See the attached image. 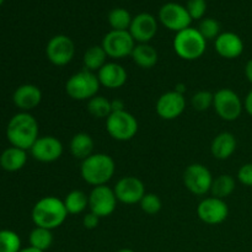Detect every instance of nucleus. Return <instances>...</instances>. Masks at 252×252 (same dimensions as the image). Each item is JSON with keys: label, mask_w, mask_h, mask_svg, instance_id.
<instances>
[{"label": "nucleus", "mask_w": 252, "mask_h": 252, "mask_svg": "<svg viewBox=\"0 0 252 252\" xmlns=\"http://www.w3.org/2000/svg\"><path fill=\"white\" fill-rule=\"evenodd\" d=\"M38 123L36 118L27 112L15 115L7 123L6 137L12 147L20 149H31L38 139Z\"/></svg>", "instance_id": "1"}, {"label": "nucleus", "mask_w": 252, "mask_h": 252, "mask_svg": "<svg viewBox=\"0 0 252 252\" xmlns=\"http://www.w3.org/2000/svg\"><path fill=\"white\" fill-rule=\"evenodd\" d=\"M68 217L64 202L54 196H47L39 199L32 209V220L34 225L49 230L58 228Z\"/></svg>", "instance_id": "2"}, {"label": "nucleus", "mask_w": 252, "mask_h": 252, "mask_svg": "<svg viewBox=\"0 0 252 252\" xmlns=\"http://www.w3.org/2000/svg\"><path fill=\"white\" fill-rule=\"evenodd\" d=\"M116 171L115 160L107 154L97 153L83 160L80 174L84 181L91 186H102L113 177Z\"/></svg>", "instance_id": "3"}, {"label": "nucleus", "mask_w": 252, "mask_h": 252, "mask_svg": "<svg viewBox=\"0 0 252 252\" xmlns=\"http://www.w3.org/2000/svg\"><path fill=\"white\" fill-rule=\"evenodd\" d=\"M207 48V41L193 27L177 32L174 38V49L180 58L185 61H196L201 58Z\"/></svg>", "instance_id": "4"}, {"label": "nucleus", "mask_w": 252, "mask_h": 252, "mask_svg": "<svg viewBox=\"0 0 252 252\" xmlns=\"http://www.w3.org/2000/svg\"><path fill=\"white\" fill-rule=\"evenodd\" d=\"M97 74L86 69L73 74L65 84V91L69 97L76 101H89L97 95L100 90Z\"/></svg>", "instance_id": "5"}, {"label": "nucleus", "mask_w": 252, "mask_h": 252, "mask_svg": "<svg viewBox=\"0 0 252 252\" xmlns=\"http://www.w3.org/2000/svg\"><path fill=\"white\" fill-rule=\"evenodd\" d=\"M106 129L113 139L127 142L133 139L138 132V121L128 111L112 112L106 118Z\"/></svg>", "instance_id": "6"}, {"label": "nucleus", "mask_w": 252, "mask_h": 252, "mask_svg": "<svg viewBox=\"0 0 252 252\" xmlns=\"http://www.w3.org/2000/svg\"><path fill=\"white\" fill-rule=\"evenodd\" d=\"M213 107L221 120L233 122L240 117L244 105L235 91L224 88L214 94Z\"/></svg>", "instance_id": "7"}, {"label": "nucleus", "mask_w": 252, "mask_h": 252, "mask_svg": "<svg viewBox=\"0 0 252 252\" xmlns=\"http://www.w3.org/2000/svg\"><path fill=\"white\" fill-rule=\"evenodd\" d=\"M107 57L113 59H122L130 56L135 47V41L129 31H115L111 30L105 34L101 43Z\"/></svg>", "instance_id": "8"}, {"label": "nucleus", "mask_w": 252, "mask_h": 252, "mask_svg": "<svg viewBox=\"0 0 252 252\" xmlns=\"http://www.w3.org/2000/svg\"><path fill=\"white\" fill-rule=\"evenodd\" d=\"M46 56L54 65L64 66L73 61L75 56V44L66 34H56L47 43Z\"/></svg>", "instance_id": "9"}, {"label": "nucleus", "mask_w": 252, "mask_h": 252, "mask_svg": "<svg viewBox=\"0 0 252 252\" xmlns=\"http://www.w3.org/2000/svg\"><path fill=\"white\" fill-rule=\"evenodd\" d=\"M213 176L207 166L202 164H191L184 172V184L191 193L204 196L211 192Z\"/></svg>", "instance_id": "10"}, {"label": "nucleus", "mask_w": 252, "mask_h": 252, "mask_svg": "<svg viewBox=\"0 0 252 252\" xmlns=\"http://www.w3.org/2000/svg\"><path fill=\"white\" fill-rule=\"evenodd\" d=\"M159 21L167 30L177 33L191 27L192 19L186 6L179 2H166L159 10Z\"/></svg>", "instance_id": "11"}, {"label": "nucleus", "mask_w": 252, "mask_h": 252, "mask_svg": "<svg viewBox=\"0 0 252 252\" xmlns=\"http://www.w3.org/2000/svg\"><path fill=\"white\" fill-rule=\"evenodd\" d=\"M117 202L115 191L107 185L94 187L89 194V208L98 218L110 217L116 211Z\"/></svg>", "instance_id": "12"}, {"label": "nucleus", "mask_w": 252, "mask_h": 252, "mask_svg": "<svg viewBox=\"0 0 252 252\" xmlns=\"http://www.w3.org/2000/svg\"><path fill=\"white\" fill-rule=\"evenodd\" d=\"M197 216L203 223L208 225H218L221 224L229 216L228 204L224 199L217 197H207L199 202L197 207Z\"/></svg>", "instance_id": "13"}, {"label": "nucleus", "mask_w": 252, "mask_h": 252, "mask_svg": "<svg viewBox=\"0 0 252 252\" xmlns=\"http://www.w3.org/2000/svg\"><path fill=\"white\" fill-rule=\"evenodd\" d=\"M186 108V98L182 94L175 90L162 94L157 101L155 110L160 118L166 121H172L180 117Z\"/></svg>", "instance_id": "14"}, {"label": "nucleus", "mask_w": 252, "mask_h": 252, "mask_svg": "<svg viewBox=\"0 0 252 252\" xmlns=\"http://www.w3.org/2000/svg\"><path fill=\"white\" fill-rule=\"evenodd\" d=\"M117 201L125 204L139 203L145 194V187L142 180L135 176H125L116 184L115 189Z\"/></svg>", "instance_id": "15"}, {"label": "nucleus", "mask_w": 252, "mask_h": 252, "mask_svg": "<svg viewBox=\"0 0 252 252\" xmlns=\"http://www.w3.org/2000/svg\"><path fill=\"white\" fill-rule=\"evenodd\" d=\"M32 157L41 162L57 161L63 154V144L53 135L38 137L31 149Z\"/></svg>", "instance_id": "16"}, {"label": "nucleus", "mask_w": 252, "mask_h": 252, "mask_svg": "<svg viewBox=\"0 0 252 252\" xmlns=\"http://www.w3.org/2000/svg\"><path fill=\"white\" fill-rule=\"evenodd\" d=\"M158 32V21L154 15L140 12L135 15L129 27V33L138 43H149Z\"/></svg>", "instance_id": "17"}, {"label": "nucleus", "mask_w": 252, "mask_h": 252, "mask_svg": "<svg viewBox=\"0 0 252 252\" xmlns=\"http://www.w3.org/2000/svg\"><path fill=\"white\" fill-rule=\"evenodd\" d=\"M217 53L225 59H235L244 52V42L234 32H223L214 41Z\"/></svg>", "instance_id": "18"}, {"label": "nucleus", "mask_w": 252, "mask_h": 252, "mask_svg": "<svg viewBox=\"0 0 252 252\" xmlns=\"http://www.w3.org/2000/svg\"><path fill=\"white\" fill-rule=\"evenodd\" d=\"M97 78L100 81V85L105 88L120 89L127 83V71L121 64L115 62H107L100 70L97 71Z\"/></svg>", "instance_id": "19"}, {"label": "nucleus", "mask_w": 252, "mask_h": 252, "mask_svg": "<svg viewBox=\"0 0 252 252\" xmlns=\"http://www.w3.org/2000/svg\"><path fill=\"white\" fill-rule=\"evenodd\" d=\"M12 101L16 107L26 112V111L33 110L41 103L42 91L39 90L38 86L32 85V84H24L15 90Z\"/></svg>", "instance_id": "20"}, {"label": "nucleus", "mask_w": 252, "mask_h": 252, "mask_svg": "<svg viewBox=\"0 0 252 252\" xmlns=\"http://www.w3.org/2000/svg\"><path fill=\"white\" fill-rule=\"evenodd\" d=\"M236 138L230 132H221L212 140L211 153L216 159L226 160L235 153Z\"/></svg>", "instance_id": "21"}, {"label": "nucleus", "mask_w": 252, "mask_h": 252, "mask_svg": "<svg viewBox=\"0 0 252 252\" xmlns=\"http://www.w3.org/2000/svg\"><path fill=\"white\" fill-rule=\"evenodd\" d=\"M130 57L133 62L142 69H152L153 66L157 65L158 59H159L157 49L149 43L135 44Z\"/></svg>", "instance_id": "22"}, {"label": "nucleus", "mask_w": 252, "mask_h": 252, "mask_svg": "<svg viewBox=\"0 0 252 252\" xmlns=\"http://www.w3.org/2000/svg\"><path fill=\"white\" fill-rule=\"evenodd\" d=\"M27 161L26 150L20 148H7L0 155V166L9 172H15L21 170Z\"/></svg>", "instance_id": "23"}, {"label": "nucleus", "mask_w": 252, "mask_h": 252, "mask_svg": "<svg viewBox=\"0 0 252 252\" xmlns=\"http://www.w3.org/2000/svg\"><path fill=\"white\" fill-rule=\"evenodd\" d=\"M94 143L93 137L88 133H76L73 135L70 140V145H69V149H70L71 155H73L75 159L79 160H85L86 158H89L90 155H93L94 152Z\"/></svg>", "instance_id": "24"}, {"label": "nucleus", "mask_w": 252, "mask_h": 252, "mask_svg": "<svg viewBox=\"0 0 252 252\" xmlns=\"http://www.w3.org/2000/svg\"><path fill=\"white\" fill-rule=\"evenodd\" d=\"M107 54H106L105 49L102 46H91L85 51L83 56V63L84 69L93 73H97L107 62Z\"/></svg>", "instance_id": "25"}, {"label": "nucleus", "mask_w": 252, "mask_h": 252, "mask_svg": "<svg viewBox=\"0 0 252 252\" xmlns=\"http://www.w3.org/2000/svg\"><path fill=\"white\" fill-rule=\"evenodd\" d=\"M63 202L68 214H80L89 207V196L81 189H74L66 194Z\"/></svg>", "instance_id": "26"}, {"label": "nucleus", "mask_w": 252, "mask_h": 252, "mask_svg": "<svg viewBox=\"0 0 252 252\" xmlns=\"http://www.w3.org/2000/svg\"><path fill=\"white\" fill-rule=\"evenodd\" d=\"M132 15L123 7H115L107 15V21L115 31H129L132 24Z\"/></svg>", "instance_id": "27"}, {"label": "nucleus", "mask_w": 252, "mask_h": 252, "mask_svg": "<svg viewBox=\"0 0 252 252\" xmlns=\"http://www.w3.org/2000/svg\"><path fill=\"white\" fill-rule=\"evenodd\" d=\"M235 191V180L230 175H220L213 180L211 193L213 197L224 199Z\"/></svg>", "instance_id": "28"}, {"label": "nucleus", "mask_w": 252, "mask_h": 252, "mask_svg": "<svg viewBox=\"0 0 252 252\" xmlns=\"http://www.w3.org/2000/svg\"><path fill=\"white\" fill-rule=\"evenodd\" d=\"M30 246L46 252L53 244V234L52 230L46 228H39L36 226L30 234Z\"/></svg>", "instance_id": "29"}, {"label": "nucleus", "mask_w": 252, "mask_h": 252, "mask_svg": "<svg viewBox=\"0 0 252 252\" xmlns=\"http://www.w3.org/2000/svg\"><path fill=\"white\" fill-rule=\"evenodd\" d=\"M88 111L95 118H107L112 113L111 101L105 96H94L88 101Z\"/></svg>", "instance_id": "30"}, {"label": "nucleus", "mask_w": 252, "mask_h": 252, "mask_svg": "<svg viewBox=\"0 0 252 252\" xmlns=\"http://www.w3.org/2000/svg\"><path fill=\"white\" fill-rule=\"evenodd\" d=\"M21 239L12 230H0V252H19Z\"/></svg>", "instance_id": "31"}, {"label": "nucleus", "mask_w": 252, "mask_h": 252, "mask_svg": "<svg viewBox=\"0 0 252 252\" xmlns=\"http://www.w3.org/2000/svg\"><path fill=\"white\" fill-rule=\"evenodd\" d=\"M197 30L204 37L206 41H209V39L216 41L217 37L220 34V24L213 17H206V19L201 20Z\"/></svg>", "instance_id": "32"}, {"label": "nucleus", "mask_w": 252, "mask_h": 252, "mask_svg": "<svg viewBox=\"0 0 252 252\" xmlns=\"http://www.w3.org/2000/svg\"><path fill=\"white\" fill-rule=\"evenodd\" d=\"M213 101H214V94L211 91L201 90L197 91L191 98L192 107L196 111H207L209 107H213Z\"/></svg>", "instance_id": "33"}, {"label": "nucleus", "mask_w": 252, "mask_h": 252, "mask_svg": "<svg viewBox=\"0 0 252 252\" xmlns=\"http://www.w3.org/2000/svg\"><path fill=\"white\" fill-rule=\"evenodd\" d=\"M140 208L144 212L145 214H149V216H155V214L159 213L161 211L162 202L160 199L159 196H157L155 193H145L144 197L142 198V201L139 202Z\"/></svg>", "instance_id": "34"}, {"label": "nucleus", "mask_w": 252, "mask_h": 252, "mask_svg": "<svg viewBox=\"0 0 252 252\" xmlns=\"http://www.w3.org/2000/svg\"><path fill=\"white\" fill-rule=\"evenodd\" d=\"M186 9L191 16L192 21L193 20L204 19V15L207 11V1L206 0H189L186 4Z\"/></svg>", "instance_id": "35"}, {"label": "nucleus", "mask_w": 252, "mask_h": 252, "mask_svg": "<svg viewBox=\"0 0 252 252\" xmlns=\"http://www.w3.org/2000/svg\"><path fill=\"white\" fill-rule=\"evenodd\" d=\"M238 179L245 186L252 187V162L245 164L239 169Z\"/></svg>", "instance_id": "36"}, {"label": "nucleus", "mask_w": 252, "mask_h": 252, "mask_svg": "<svg viewBox=\"0 0 252 252\" xmlns=\"http://www.w3.org/2000/svg\"><path fill=\"white\" fill-rule=\"evenodd\" d=\"M100 219L96 214H94L93 212H89L84 216L83 218V225L84 228L88 229V230H93V229H96L98 226V223H100Z\"/></svg>", "instance_id": "37"}, {"label": "nucleus", "mask_w": 252, "mask_h": 252, "mask_svg": "<svg viewBox=\"0 0 252 252\" xmlns=\"http://www.w3.org/2000/svg\"><path fill=\"white\" fill-rule=\"evenodd\" d=\"M111 106H112V112H120V111H125V102L120 98L117 100L111 101Z\"/></svg>", "instance_id": "38"}, {"label": "nucleus", "mask_w": 252, "mask_h": 252, "mask_svg": "<svg viewBox=\"0 0 252 252\" xmlns=\"http://www.w3.org/2000/svg\"><path fill=\"white\" fill-rule=\"evenodd\" d=\"M244 107H245L246 112H248L250 116H252V90L248 94V96L245 97V103H244Z\"/></svg>", "instance_id": "39"}, {"label": "nucleus", "mask_w": 252, "mask_h": 252, "mask_svg": "<svg viewBox=\"0 0 252 252\" xmlns=\"http://www.w3.org/2000/svg\"><path fill=\"white\" fill-rule=\"evenodd\" d=\"M245 75H246V78H248V80L252 84V59H250V61H249L248 63H246V65H245Z\"/></svg>", "instance_id": "40"}, {"label": "nucleus", "mask_w": 252, "mask_h": 252, "mask_svg": "<svg viewBox=\"0 0 252 252\" xmlns=\"http://www.w3.org/2000/svg\"><path fill=\"white\" fill-rule=\"evenodd\" d=\"M175 91L179 94H182V95H185V91H186V86L184 85V84H177L176 86H175Z\"/></svg>", "instance_id": "41"}, {"label": "nucleus", "mask_w": 252, "mask_h": 252, "mask_svg": "<svg viewBox=\"0 0 252 252\" xmlns=\"http://www.w3.org/2000/svg\"><path fill=\"white\" fill-rule=\"evenodd\" d=\"M19 252H43L41 250H37V249L32 248V246H29V248H25V249H21Z\"/></svg>", "instance_id": "42"}, {"label": "nucleus", "mask_w": 252, "mask_h": 252, "mask_svg": "<svg viewBox=\"0 0 252 252\" xmlns=\"http://www.w3.org/2000/svg\"><path fill=\"white\" fill-rule=\"evenodd\" d=\"M117 252H135V251H133L132 249H121V250H118Z\"/></svg>", "instance_id": "43"}, {"label": "nucleus", "mask_w": 252, "mask_h": 252, "mask_svg": "<svg viewBox=\"0 0 252 252\" xmlns=\"http://www.w3.org/2000/svg\"><path fill=\"white\" fill-rule=\"evenodd\" d=\"M2 2H4V0H0V5H1Z\"/></svg>", "instance_id": "44"}]
</instances>
